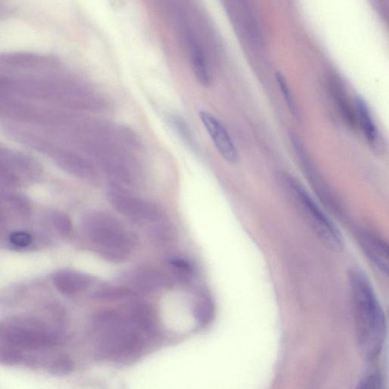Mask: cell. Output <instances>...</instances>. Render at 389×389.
<instances>
[{
  "mask_svg": "<svg viewBox=\"0 0 389 389\" xmlns=\"http://www.w3.org/2000/svg\"><path fill=\"white\" fill-rule=\"evenodd\" d=\"M349 283L358 348L366 359L373 362L384 347L387 328L385 313L364 271L352 269Z\"/></svg>",
  "mask_w": 389,
  "mask_h": 389,
  "instance_id": "cell-1",
  "label": "cell"
},
{
  "mask_svg": "<svg viewBox=\"0 0 389 389\" xmlns=\"http://www.w3.org/2000/svg\"><path fill=\"white\" fill-rule=\"evenodd\" d=\"M91 336L98 359L125 362L140 354L148 336L131 318L126 309L98 311L91 320Z\"/></svg>",
  "mask_w": 389,
  "mask_h": 389,
  "instance_id": "cell-2",
  "label": "cell"
},
{
  "mask_svg": "<svg viewBox=\"0 0 389 389\" xmlns=\"http://www.w3.org/2000/svg\"><path fill=\"white\" fill-rule=\"evenodd\" d=\"M83 229L93 250L106 261L124 262L131 257L135 247V236L110 214L90 213L84 219Z\"/></svg>",
  "mask_w": 389,
  "mask_h": 389,
  "instance_id": "cell-3",
  "label": "cell"
},
{
  "mask_svg": "<svg viewBox=\"0 0 389 389\" xmlns=\"http://www.w3.org/2000/svg\"><path fill=\"white\" fill-rule=\"evenodd\" d=\"M278 179L285 189L291 194L309 225L319 238L326 244L327 247L333 251L341 252L344 247L342 234L327 215L316 205L315 201L309 196L304 187L287 173H279Z\"/></svg>",
  "mask_w": 389,
  "mask_h": 389,
  "instance_id": "cell-4",
  "label": "cell"
},
{
  "mask_svg": "<svg viewBox=\"0 0 389 389\" xmlns=\"http://www.w3.org/2000/svg\"><path fill=\"white\" fill-rule=\"evenodd\" d=\"M108 197L115 210L136 224H157L162 220V212L156 205L134 196L120 186H112L108 191Z\"/></svg>",
  "mask_w": 389,
  "mask_h": 389,
  "instance_id": "cell-5",
  "label": "cell"
},
{
  "mask_svg": "<svg viewBox=\"0 0 389 389\" xmlns=\"http://www.w3.org/2000/svg\"><path fill=\"white\" fill-rule=\"evenodd\" d=\"M120 282L137 295L155 293L175 285V280L170 275L145 265L126 272L121 276Z\"/></svg>",
  "mask_w": 389,
  "mask_h": 389,
  "instance_id": "cell-6",
  "label": "cell"
},
{
  "mask_svg": "<svg viewBox=\"0 0 389 389\" xmlns=\"http://www.w3.org/2000/svg\"><path fill=\"white\" fill-rule=\"evenodd\" d=\"M199 118L220 155L229 164L239 161L238 151L227 129L210 113L200 111Z\"/></svg>",
  "mask_w": 389,
  "mask_h": 389,
  "instance_id": "cell-7",
  "label": "cell"
},
{
  "mask_svg": "<svg viewBox=\"0 0 389 389\" xmlns=\"http://www.w3.org/2000/svg\"><path fill=\"white\" fill-rule=\"evenodd\" d=\"M359 242L365 255L381 275L388 274V244L379 236L370 233L362 232L359 235Z\"/></svg>",
  "mask_w": 389,
  "mask_h": 389,
  "instance_id": "cell-8",
  "label": "cell"
},
{
  "mask_svg": "<svg viewBox=\"0 0 389 389\" xmlns=\"http://www.w3.org/2000/svg\"><path fill=\"white\" fill-rule=\"evenodd\" d=\"M53 280L57 290L66 295L87 290L96 282L95 278L88 274L71 270H63L56 273Z\"/></svg>",
  "mask_w": 389,
  "mask_h": 389,
  "instance_id": "cell-9",
  "label": "cell"
},
{
  "mask_svg": "<svg viewBox=\"0 0 389 389\" xmlns=\"http://www.w3.org/2000/svg\"><path fill=\"white\" fill-rule=\"evenodd\" d=\"M357 120L366 137L367 142L373 147L377 146L379 140L378 129L373 118L368 105L359 96L355 100Z\"/></svg>",
  "mask_w": 389,
  "mask_h": 389,
  "instance_id": "cell-10",
  "label": "cell"
},
{
  "mask_svg": "<svg viewBox=\"0 0 389 389\" xmlns=\"http://www.w3.org/2000/svg\"><path fill=\"white\" fill-rule=\"evenodd\" d=\"M192 314L201 328H205L212 322L215 315V307L210 294L205 291L197 294L194 301Z\"/></svg>",
  "mask_w": 389,
  "mask_h": 389,
  "instance_id": "cell-11",
  "label": "cell"
},
{
  "mask_svg": "<svg viewBox=\"0 0 389 389\" xmlns=\"http://www.w3.org/2000/svg\"><path fill=\"white\" fill-rule=\"evenodd\" d=\"M138 296L132 290L124 285H103L99 286L93 292L91 298L99 301L126 300Z\"/></svg>",
  "mask_w": 389,
  "mask_h": 389,
  "instance_id": "cell-12",
  "label": "cell"
},
{
  "mask_svg": "<svg viewBox=\"0 0 389 389\" xmlns=\"http://www.w3.org/2000/svg\"><path fill=\"white\" fill-rule=\"evenodd\" d=\"M331 93L336 103L338 111L342 113L344 120L351 126L357 124L355 109H353L346 93L340 84L334 82L331 85Z\"/></svg>",
  "mask_w": 389,
  "mask_h": 389,
  "instance_id": "cell-13",
  "label": "cell"
},
{
  "mask_svg": "<svg viewBox=\"0 0 389 389\" xmlns=\"http://www.w3.org/2000/svg\"><path fill=\"white\" fill-rule=\"evenodd\" d=\"M191 61L194 75L200 84L203 86L210 85L212 74L205 56L199 48H193L191 53Z\"/></svg>",
  "mask_w": 389,
  "mask_h": 389,
  "instance_id": "cell-14",
  "label": "cell"
},
{
  "mask_svg": "<svg viewBox=\"0 0 389 389\" xmlns=\"http://www.w3.org/2000/svg\"><path fill=\"white\" fill-rule=\"evenodd\" d=\"M168 265L174 276V280L181 284L190 282L194 276L192 264L181 257H172L168 260Z\"/></svg>",
  "mask_w": 389,
  "mask_h": 389,
  "instance_id": "cell-15",
  "label": "cell"
},
{
  "mask_svg": "<svg viewBox=\"0 0 389 389\" xmlns=\"http://www.w3.org/2000/svg\"><path fill=\"white\" fill-rule=\"evenodd\" d=\"M160 222H157L151 230V238L157 246H168L176 241V232L170 225Z\"/></svg>",
  "mask_w": 389,
  "mask_h": 389,
  "instance_id": "cell-16",
  "label": "cell"
},
{
  "mask_svg": "<svg viewBox=\"0 0 389 389\" xmlns=\"http://www.w3.org/2000/svg\"><path fill=\"white\" fill-rule=\"evenodd\" d=\"M171 120L172 124L174 125L177 133L186 142L187 145L192 148H196V140H194L191 129L186 124V122L180 117H173Z\"/></svg>",
  "mask_w": 389,
  "mask_h": 389,
  "instance_id": "cell-17",
  "label": "cell"
},
{
  "mask_svg": "<svg viewBox=\"0 0 389 389\" xmlns=\"http://www.w3.org/2000/svg\"><path fill=\"white\" fill-rule=\"evenodd\" d=\"M276 78L278 84L279 85L280 91H282V96L285 100V103L287 105L288 109H289L290 112L293 114V116L294 118H298V107L296 102H295V100L291 95L289 86H288L285 78L282 74H278Z\"/></svg>",
  "mask_w": 389,
  "mask_h": 389,
  "instance_id": "cell-18",
  "label": "cell"
},
{
  "mask_svg": "<svg viewBox=\"0 0 389 389\" xmlns=\"http://www.w3.org/2000/svg\"><path fill=\"white\" fill-rule=\"evenodd\" d=\"M381 385V377L377 373L367 374L358 384L359 388H379Z\"/></svg>",
  "mask_w": 389,
  "mask_h": 389,
  "instance_id": "cell-19",
  "label": "cell"
},
{
  "mask_svg": "<svg viewBox=\"0 0 389 389\" xmlns=\"http://www.w3.org/2000/svg\"><path fill=\"white\" fill-rule=\"evenodd\" d=\"M10 241L16 247H25L32 243V236L23 232L14 233L10 236Z\"/></svg>",
  "mask_w": 389,
  "mask_h": 389,
  "instance_id": "cell-20",
  "label": "cell"
},
{
  "mask_svg": "<svg viewBox=\"0 0 389 389\" xmlns=\"http://www.w3.org/2000/svg\"><path fill=\"white\" fill-rule=\"evenodd\" d=\"M74 369V364L67 358L58 360L54 365V371L57 374L65 375L70 373Z\"/></svg>",
  "mask_w": 389,
  "mask_h": 389,
  "instance_id": "cell-21",
  "label": "cell"
},
{
  "mask_svg": "<svg viewBox=\"0 0 389 389\" xmlns=\"http://www.w3.org/2000/svg\"><path fill=\"white\" fill-rule=\"evenodd\" d=\"M57 229L63 235H68L71 230V224L69 219L66 215L60 214L56 219Z\"/></svg>",
  "mask_w": 389,
  "mask_h": 389,
  "instance_id": "cell-22",
  "label": "cell"
}]
</instances>
